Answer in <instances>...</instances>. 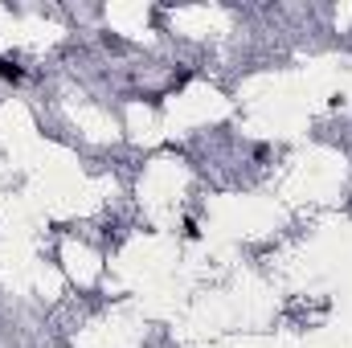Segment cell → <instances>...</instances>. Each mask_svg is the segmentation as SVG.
I'll return each instance as SVG.
<instances>
[{
    "instance_id": "obj_1",
    "label": "cell",
    "mask_w": 352,
    "mask_h": 348,
    "mask_svg": "<svg viewBox=\"0 0 352 348\" xmlns=\"http://www.w3.org/2000/svg\"><path fill=\"white\" fill-rule=\"evenodd\" d=\"M0 78H8V83H21V70H16V62L0 58Z\"/></svg>"
}]
</instances>
